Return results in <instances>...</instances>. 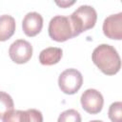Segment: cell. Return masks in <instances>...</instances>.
Instances as JSON below:
<instances>
[{
  "instance_id": "8",
  "label": "cell",
  "mask_w": 122,
  "mask_h": 122,
  "mask_svg": "<svg viewBox=\"0 0 122 122\" xmlns=\"http://www.w3.org/2000/svg\"><path fill=\"white\" fill-rule=\"evenodd\" d=\"M43 28V17L35 11L28 12L22 22V29L27 36L33 37L37 35Z\"/></svg>"
},
{
  "instance_id": "10",
  "label": "cell",
  "mask_w": 122,
  "mask_h": 122,
  "mask_svg": "<svg viewBox=\"0 0 122 122\" xmlns=\"http://www.w3.org/2000/svg\"><path fill=\"white\" fill-rule=\"evenodd\" d=\"M15 19L8 14L0 16V41L10 39L15 31Z\"/></svg>"
},
{
  "instance_id": "12",
  "label": "cell",
  "mask_w": 122,
  "mask_h": 122,
  "mask_svg": "<svg viewBox=\"0 0 122 122\" xmlns=\"http://www.w3.org/2000/svg\"><path fill=\"white\" fill-rule=\"evenodd\" d=\"M57 122H81V115L76 110H66L59 114Z\"/></svg>"
},
{
  "instance_id": "11",
  "label": "cell",
  "mask_w": 122,
  "mask_h": 122,
  "mask_svg": "<svg viewBox=\"0 0 122 122\" xmlns=\"http://www.w3.org/2000/svg\"><path fill=\"white\" fill-rule=\"evenodd\" d=\"M13 100L10 94L4 92H0V119L10 111L13 110Z\"/></svg>"
},
{
  "instance_id": "4",
  "label": "cell",
  "mask_w": 122,
  "mask_h": 122,
  "mask_svg": "<svg viewBox=\"0 0 122 122\" xmlns=\"http://www.w3.org/2000/svg\"><path fill=\"white\" fill-rule=\"evenodd\" d=\"M83 84V76L76 69H67L58 77V86L66 94H73Z\"/></svg>"
},
{
  "instance_id": "6",
  "label": "cell",
  "mask_w": 122,
  "mask_h": 122,
  "mask_svg": "<svg viewBox=\"0 0 122 122\" xmlns=\"http://www.w3.org/2000/svg\"><path fill=\"white\" fill-rule=\"evenodd\" d=\"M9 55L14 63H27L32 56V46L27 40L17 39L10 46Z\"/></svg>"
},
{
  "instance_id": "17",
  "label": "cell",
  "mask_w": 122,
  "mask_h": 122,
  "mask_svg": "<svg viewBox=\"0 0 122 122\" xmlns=\"http://www.w3.org/2000/svg\"><path fill=\"white\" fill-rule=\"evenodd\" d=\"M90 122H103V121H101V120H92Z\"/></svg>"
},
{
  "instance_id": "9",
  "label": "cell",
  "mask_w": 122,
  "mask_h": 122,
  "mask_svg": "<svg viewBox=\"0 0 122 122\" xmlns=\"http://www.w3.org/2000/svg\"><path fill=\"white\" fill-rule=\"evenodd\" d=\"M62 50L56 47H50L44 49L39 54V61L42 65L51 66L58 63L62 57Z\"/></svg>"
},
{
  "instance_id": "3",
  "label": "cell",
  "mask_w": 122,
  "mask_h": 122,
  "mask_svg": "<svg viewBox=\"0 0 122 122\" xmlns=\"http://www.w3.org/2000/svg\"><path fill=\"white\" fill-rule=\"evenodd\" d=\"M49 35L57 42H64L74 37L71 20L68 16L56 15L52 17L49 23Z\"/></svg>"
},
{
  "instance_id": "2",
  "label": "cell",
  "mask_w": 122,
  "mask_h": 122,
  "mask_svg": "<svg viewBox=\"0 0 122 122\" xmlns=\"http://www.w3.org/2000/svg\"><path fill=\"white\" fill-rule=\"evenodd\" d=\"M73 30L74 37L94 27L97 20V13L94 8L89 5H82L69 16Z\"/></svg>"
},
{
  "instance_id": "13",
  "label": "cell",
  "mask_w": 122,
  "mask_h": 122,
  "mask_svg": "<svg viewBox=\"0 0 122 122\" xmlns=\"http://www.w3.org/2000/svg\"><path fill=\"white\" fill-rule=\"evenodd\" d=\"M108 115L112 122H122V103L120 101L112 103L109 108Z\"/></svg>"
},
{
  "instance_id": "5",
  "label": "cell",
  "mask_w": 122,
  "mask_h": 122,
  "mask_svg": "<svg viewBox=\"0 0 122 122\" xmlns=\"http://www.w3.org/2000/svg\"><path fill=\"white\" fill-rule=\"evenodd\" d=\"M80 102L84 111L91 114H96L100 112L103 108L104 98L97 90L88 89L82 93Z\"/></svg>"
},
{
  "instance_id": "14",
  "label": "cell",
  "mask_w": 122,
  "mask_h": 122,
  "mask_svg": "<svg viewBox=\"0 0 122 122\" xmlns=\"http://www.w3.org/2000/svg\"><path fill=\"white\" fill-rule=\"evenodd\" d=\"M24 122H43L42 112L36 109L24 111Z\"/></svg>"
},
{
  "instance_id": "15",
  "label": "cell",
  "mask_w": 122,
  "mask_h": 122,
  "mask_svg": "<svg viewBox=\"0 0 122 122\" xmlns=\"http://www.w3.org/2000/svg\"><path fill=\"white\" fill-rule=\"evenodd\" d=\"M3 122H24V111L12 110L9 112L3 117Z\"/></svg>"
},
{
  "instance_id": "1",
  "label": "cell",
  "mask_w": 122,
  "mask_h": 122,
  "mask_svg": "<svg viewBox=\"0 0 122 122\" xmlns=\"http://www.w3.org/2000/svg\"><path fill=\"white\" fill-rule=\"evenodd\" d=\"M92 59L104 74L114 75L120 71V56L117 51L111 45L101 44L97 46L92 51Z\"/></svg>"
},
{
  "instance_id": "7",
  "label": "cell",
  "mask_w": 122,
  "mask_h": 122,
  "mask_svg": "<svg viewBox=\"0 0 122 122\" xmlns=\"http://www.w3.org/2000/svg\"><path fill=\"white\" fill-rule=\"evenodd\" d=\"M103 32L110 39H122V12L112 14L104 20Z\"/></svg>"
},
{
  "instance_id": "16",
  "label": "cell",
  "mask_w": 122,
  "mask_h": 122,
  "mask_svg": "<svg viewBox=\"0 0 122 122\" xmlns=\"http://www.w3.org/2000/svg\"><path fill=\"white\" fill-rule=\"evenodd\" d=\"M55 3H56V5H58L61 8H67V7L74 4L75 1H61V2L60 1H55Z\"/></svg>"
}]
</instances>
